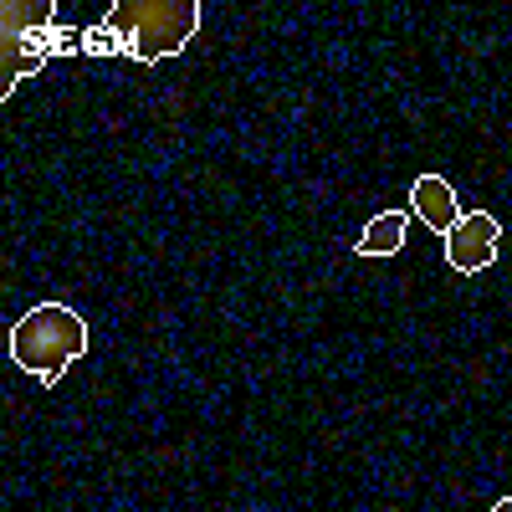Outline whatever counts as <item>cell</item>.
<instances>
[{
    "label": "cell",
    "instance_id": "cell-1",
    "mask_svg": "<svg viewBox=\"0 0 512 512\" xmlns=\"http://www.w3.org/2000/svg\"><path fill=\"white\" fill-rule=\"evenodd\" d=\"M195 31H200V0H118L98 31L77 36V47L134 62H164L185 52Z\"/></svg>",
    "mask_w": 512,
    "mask_h": 512
},
{
    "label": "cell",
    "instance_id": "cell-2",
    "mask_svg": "<svg viewBox=\"0 0 512 512\" xmlns=\"http://www.w3.org/2000/svg\"><path fill=\"white\" fill-rule=\"evenodd\" d=\"M88 354V318L62 303H41L31 313H21V323L11 328V359L36 374L41 384H62V374Z\"/></svg>",
    "mask_w": 512,
    "mask_h": 512
},
{
    "label": "cell",
    "instance_id": "cell-3",
    "mask_svg": "<svg viewBox=\"0 0 512 512\" xmlns=\"http://www.w3.org/2000/svg\"><path fill=\"white\" fill-rule=\"evenodd\" d=\"M57 6L52 0H36V6H21V0H6L0 6V31H6V77H0V98H11V88L21 77L41 72L52 62L57 47H67V36L52 26Z\"/></svg>",
    "mask_w": 512,
    "mask_h": 512
},
{
    "label": "cell",
    "instance_id": "cell-4",
    "mask_svg": "<svg viewBox=\"0 0 512 512\" xmlns=\"http://www.w3.org/2000/svg\"><path fill=\"white\" fill-rule=\"evenodd\" d=\"M497 246H502V226L497 216L487 210H472V216H461L451 231H446V262L456 272H482L497 262Z\"/></svg>",
    "mask_w": 512,
    "mask_h": 512
},
{
    "label": "cell",
    "instance_id": "cell-5",
    "mask_svg": "<svg viewBox=\"0 0 512 512\" xmlns=\"http://www.w3.org/2000/svg\"><path fill=\"white\" fill-rule=\"evenodd\" d=\"M410 210L431 226V231H451L456 221H461V205H456V190L441 180V175H420L415 185H410Z\"/></svg>",
    "mask_w": 512,
    "mask_h": 512
},
{
    "label": "cell",
    "instance_id": "cell-6",
    "mask_svg": "<svg viewBox=\"0 0 512 512\" xmlns=\"http://www.w3.org/2000/svg\"><path fill=\"white\" fill-rule=\"evenodd\" d=\"M405 246V216L400 210H379V216L364 226V236L354 241L359 256H395Z\"/></svg>",
    "mask_w": 512,
    "mask_h": 512
},
{
    "label": "cell",
    "instance_id": "cell-7",
    "mask_svg": "<svg viewBox=\"0 0 512 512\" xmlns=\"http://www.w3.org/2000/svg\"><path fill=\"white\" fill-rule=\"evenodd\" d=\"M492 512H512V497H502V502H497V507H492Z\"/></svg>",
    "mask_w": 512,
    "mask_h": 512
}]
</instances>
